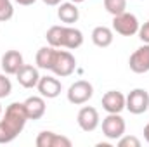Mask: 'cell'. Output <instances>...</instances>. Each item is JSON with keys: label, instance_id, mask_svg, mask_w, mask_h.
Returning a JSON list of instances; mask_svg holds the SVG:
<instances>
[{"label": "cell", "instance_id": "cell-1", "mask_svg": "<svg viewBox=\"0 0 149 147\" xmlns=\"http://www.w3.org/2000/svg\"><path fill=\"white\" fill-rule=\"evenodd\" d=\"M26 121H28V114L23 102H12L10 106H7L0 119V144L12 142L24 130Z\"/></svg>", "mask_w": 149, "mask_h": 147}, {"label": "cell", "instance_id": "cell-2", "mask_svg": "<svg viewBox=\"0 0 149 147\" xmlns=\"http://www.w3.org/2000/svg\"><path fill=\"white\" fill-rule=\"evenodd\" d=\"M45 38H47L49 45H52L56 49H70V50H74V49L81 47V43H83V33L80 30L73 28V26H68V24L49 28Z\"/></svg>", "mask_w": 149, "mask_h": 147}, {"label": "cell", "instance_id": "cell-3", "mask_svg": "<svg viewBox=\"0 0 149 147\" xmlns=\"http://www.w3.org/2000/svg\"><path fill=\"white\" fill-rule=\"evenodd\" d=\"M139 19L135 14L132 12H121L118 16H113V31H116L118 35H123V37H132L135 33H139Z\"/></svg>", "mask_w": 149, "mask_h": 147}, {"label": "cell", "instance_id": "cell-4", "mask_svg": "<svg viewBox=\"0 0 149 147\" xmlns=\"http://www.w3.org/2000/svg\"><path fill=\"white\" fill-rule=\"evenodd\" d=\"M125 119L120 116V112H108V116L102 119V133L109 140H118L121 135H125Z\"/></svg>", "mask_w": 149, "mask_h": 147}, {"label": "cell", "instance_id": "cell-5", "mask_svg": "<svg viewBox=\"0 0 149 147\" xmlns=\"http://www.w3.org/2000/svg\"><path fill=\"white\" fill-rule=\"evenodd\" d=\"M94 95V87L87 80H78L68 88V101L74 106H81L88 102Z\"/></svg>", "mask_w": 149, "mask_h": 147}, {"label": "cell", "instance_id": "cell-6", "mask_svg": "<svg viewBox=\"0 0 149 147\" xmlns=\"http://www.w3.org/2000/svg\"><path fill=\"white\" fill-rule=\"evenodd\" d=\"M74 69H76V61H74L73 54L68 50H57L50 71L59 78H66V76L73 74Z\"/></svg>", "mask_w": 149, "mask_h": 147}, {"label": "cell", "instance_id": "cell-7", "mask_svg": "<svg viewBox=\"0 0 149 147\" xmlns=\"http://www.w3.org/2000/svg\"><path fill=\"white\" fill-rule=\"evenodd\" d=\"M125 109L132 114H142L149 109V94L144 88H134L125 101Z\"/></svg>", "mask_w": 149, "mask_h": 147}, {"label": "cell", "instance_id": "cell-8", "mask_svg": "<svg viewBox=\"0 0 149 147\" xmlns=\"http://www.w3.org/2000/svg\"><path fill=\"white\" fill-rule=\"evenodd\" d=\"M76 121H78V126H80L83 132H94V130L99 126L101 118H99V112H97L95 107H92V106H83L81 109L78 111Z\"/></svg>", "mask_w": 149, "mask_h": 147}, {"label": "cell", "instance_id": "cell-9", "mask_svg": "<svg viewBox=\"0 0 149 147\" xmlns=\"http://www.w3.org/2000/svg\"><path fill=\"white\" fill-rule=\"evenodd\" d=\"M128 66L134 73L142 74L149 71V43H144L139 47L128 59Z\"/></svg>", "mask_w": 149, "mask_h": 147}, {"label": "cell", "instance_id": "cell-10", "mask_svg": "<svg viewBox=\"0 0 149 147\" xmlns=\"http://www.w3.org/2000/svg\"><path fill=\"white\" fill-rule=\"evenodd\" d=\"M37 88L43 99H56L61 94L63 85L56 76H40Z\"/></svg>", "mask_w": 149, "mask_h": 147}, {"label": "cell", "instance_id": "cell-11", "mask_svg": "<svg viewBox=\"0 0 149 147\" xmlns=\"http://www.w3.org/2000/svg\"><path fill=\"white\" fill-rule=\"evenodd\" d=\"M35 144L37 147H71V140L54 132H42L38 133Z\"/></svg>", "mask_w": 149, "mask_h": 147}, {"label": "cell", "instance_id": "cell-12", "mask_svg": "<svg viewBox=\"0 0 149 147\" xmlns=\"http://www.w3.org/2000/svg\"><path fill=\"white\" fill-rule=\"evenodd\" d=\"M125 101H127V97L121 92L109 90L102 95V107L106 112H121L125 109Z\"/></svg>", "mask_w": 149, "mask_h": 147}, {"label": "cell", "instance_id": "cell-13", "mask_svg": "<svg viewBox=\"0 0 149 147\" xmlns=\"http://www.w3.org/2000/svg\"><path fill=\"white\" fill-rule=\"evenodd\" d=\"M16 78H17V81H19L21 87H24V88H35L38 85V80H40L38 68L31 66V64H23L21 69L16 73Z\"/></svg>", "mask_w": 149, "mask_h": 147}, {"label": "cell", "instance_id": "cell-14", "mask_svg": "<svg viewBox=\"0 0 149 147\" xmlns=\"http://www.w3.org/2000/svg\"><path fill=\"white\" fill-rule=\"evenodd\" d=\"M23 64H24V61H23V55L19 50H7L2 55V69L5 74H16Z\"/></svg>", "mask_w": 149, "mask_h": 147}, {"label": "cell", "instance_id": "cell-15", "mask_svg": "<svg viewBox=\"0 0 149 147\" xmlns=\"http://www.w3.org/2000/svg\"><path fill=\"white\" fill-rule=\"evenodd\" d=\"M23 104H24V109H26V114H28V119H40L45 114V109H47L45 101H43L42 95L40 97L38 95L28 97Z\"/></svg>", "mask_w": 149, "mask_h": 147}, {"label": "cell", "instance_id": "cell-16", "mask_svg": "<svg viewBox=\"0 0 149 147\" xmlns=\"http://www.w3.org/2000/svg\"><path fill=\"white\" fill-rule=\"evenodd\" d=\"M56 54H57V49L52 47V45H47V47L38 49L37 55H35L37 68L45 69V71H50L52 69V64H54V59H56Z\"/></svg>", "mask_w": 149, "mask_h": 147}, {"label": "cell", "instance_id": "cell-17", "mask_svg": "<svg viewBox=\"0 0 149 147\" xmlns=\"http://www.w3.org/2000/svg\"><path fill=\"white\" fill-rule=\"evenodd\" d=\"M57 17L64 23V24H68V26H71L74 24L78 19H80V10H78V7H76V3L73 2H61L59 3V9H57Z\"/></svg>", "mask_w": 149, "mask_h": 147}, {"label": "cell", "instance_id": "cell-18", "mask_svg": "<svg viewBox=\"0 0 149 147\" xmlns=\"http://www.w3.org/2000/svg\"><path fill=\"white\" fill-rule=\"evenodd\" d=\"M113 30L108 26H95L92 30V42L94 45L101 47V49H106L113 43Z\"/></svg>", "mask_w": 149, "mask_h": 147}, {"label": "cell", "instance_id": "cell-19", "mask_svg": "<svg viewBox=\"0 0 149 147\" xmlns=\"http://www.w3.org/2000/svg\"><path fill=\"white\" fill-rule=\"evenodd\" d=\"M104 9L111 16H118L127 10V0H104Z\"/></svg>", "mask_w": 149, "mask_h": 147}, {"label": "cell", "instance_id": "cell-20", "mask_svg": "<svg viewBox=\"0 0 149 147\" xmlns=\"http://www.w3.org/2000/svg\"><path fill=\"white\" fill-rule=\"evenodd\" d=\"M14 16V7L10 0H0V23L9 21Z\"/></svg>", "mask_w": 149, "mask_h": 147}, {"label": "cell", "instance_id": "cell-21", "mask_svg": "<svg viewBox=\"0 0 149 147\" xmlns=\"http://www.w3.org/2000/svg\"><path fill=\"white\" fill-rule=\"evenodd\" d=\"M10 92H12V83H10V80H9L5 74H0V99L9 97Z\"/></svg>", "mask_w": 149, "mask_h": 147}, {"label": "cell", "instance_id": "cell-22", "mask_svg": "<svg viewBox=\"0 0 149 147\" xmlns=\"http://www.w3.org/2000/svg\"><path fill=\"white\" fill-rule=\"evenodd\" d=\"M118 146L120 147H141V140L134 135H121L118 139Z\"/></svg>", "mask_w": 149, "mask_h": 147}, {"label": "cell", "instance_id": "cell-23", "mask_svg": "<svg viewBox=\"0 0 149 147\" xmlns=\"http://www.w3.org/2000/svg\"><path fill=\"white\" fill-rule=\"evenodd\" d=\"M139 38H141L144 43H149V21L144 23V24L139 28Z\"/></svg>", "mask_w": 149, "mask_h": 147}, {"label": "cell", "instance_id": "cell-24", "mask_svg": "<svg viewBox=\"0 0 149 147\" xmlns=\"http://www.w3.org/2000/svg\"><path fill=\"white\" fill-rule=\"evenodd\" d=\"M14 2L19 3V5H24V7H26V5H33L37 0H14Z\"/></svg>", "mask_w": 149, "mask_h": 147}, {"label": "cell", "instance_id": "cell-25", "mask_svg": "<svg viewBox=\"0 0 149 147\" xmlns=\"http://www.w3.org/2000/svg\"><path fill=\"white\" fill-rule=\"evenodd\" d=\"M63 0H43V3L45 5H50V7H54V5H59Z\"/></svg>", "mask_w": 149, "mask_h": 147}, {"label": "cell", "instance_id": "cell-26", "mask_svg": "<svg viewBox=\"0 0 149 147\" xmlns=\"http://www.w3.org/2000/svg\"><path fill=\"white\" fill-rule=\"evenodd\" d=\"M144 137H146V140L149 142V123L144 126Z\"/></svg>", "mask_w": 149, "mask_h": 147}, {"label": "cell", "instance_id": "cell-27", "mask_svg": "<svg viewBox=\"0 0 149 147\" xmlns=\"http://www.w3.org/2000/svg\"><path fill=\"white\" fill-rule=\"evenodd\" d=\"M70 2H73V3H81V2H85V0H70Z\"/></svg>", "mask_w": 149, "mask_h": 147}, {"label": "cell", "instance_id": "cell-28", "mask_svg": "<svg viewBox=\"0 0 149 147\" xmlns=\"http://www.w3.org/2000/svg\"><path fill=\"white\" fill-rule=\"evenodd\" d=\"M2 114H3V109H2V104H0V116H2Z\"/></svg>", "mask_w": 149, "mask_h": 147}]
</instances>
